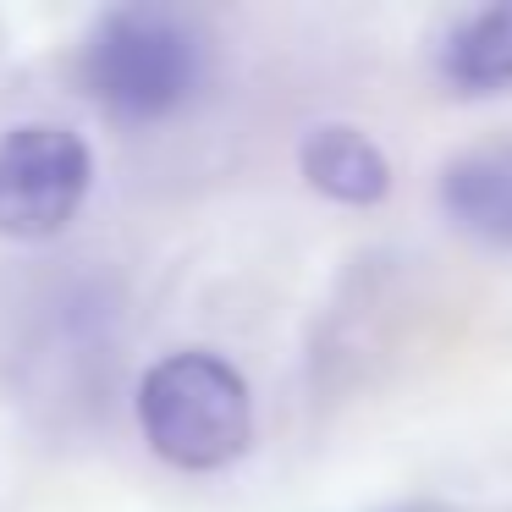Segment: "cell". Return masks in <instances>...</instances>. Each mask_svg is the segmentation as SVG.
<instances>
[{
    "instance_id": "1",
    "label": "cell",
    "mask_w": 512,
    "mask_h": 512,
    "mask_svg": "<svg viewBox=\"0 0 512 512\" xmlns=\"http://www.w3.org/2000/svg\"><path fill=\"white\" fill-rule=\"evenodd\" d=\"M204 39L160 6L105 12L83 45V89L116 122H166L199 94Z\"/></svg>"
},
{
    "instance_id": "6",
    "label": "cell",
    "mask_w": 512,
    "mask_h": 512,
    "mask_svg": "<svg viewBox=\"0 0 512 512\" xmlns=\"http://www.w3.org/2000/svg\"><path fill=\"white\" fill-rule=\"evenodd\" d=\"M441 78L457 94L512 89V0L452 23V34L441 39Z\"/></svg>"
},
{
    "instance_id": "3",
    "label": "cell",
    "mask_w": 512,
    "mask_h": 512,
    "mask_svg": "<svg viewBox=\"0 0 512 512\" xmlns=\"http://www.w3.org/2000/svg\"><path fill=\"white\" fill-rule=\"evenodd\" d=\"M94 188V155L72 127L23 122L0 138V237L39 243L78 221Z\"/></svg>"
},
{
    "instance_id": "2",
    "label": "cell",
    "mask_w": 512,
    "mask_h": 512,
    "mask_svg": "<svg viewBox=\"0 0 512 512\" xmlns=\"http://www.w3.org/2000/svg\"><path fill=\"white\" fill-rule=\"evenodd\" d=\"M138 430L171 468L210 474L254 446V397L221 353H171L138 380Z\"/></svg>"
},
{
    "instance_id": "5",
    "label": "cell",
    "mask_w": 512,
    "mask_h": 512,
    "mask_svg": "<svg viewBox=\"0 0 512 512\" xmlns=\"http://www.w3.org/2000/svg\"><path fill=\"white\" fill-rule=\"evenodd\" d=\"M441 210L457 232L512 248V144L463 149L441 171Z\"/></svg>"
},
{
    "instance_id": "4",
    "label": "cell",
    "mask_w": 512,
    "mask_h": 512,
    "mask_svg": "<svg viewBox=\"0 0 512 512\" xmlns=\"http://www.w3.org/2000/svg\"><path fill=\"white\" fill-rule=\"evenodd\" d=\"M298 171L314 193L336 204H353V210H369L391 193V160L364 127L347 122H320L303 133L298 144Z\"/></svg>"
}]
</instances>
